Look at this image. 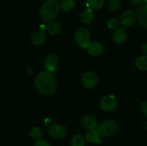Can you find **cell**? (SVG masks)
I'll return each mask as SVG.
<instances>
[{"label": "cell", "instance_id": "44dd1931", "mask_svg": "<svg viewBox=\"0 0 147 146\" xmlns=\"http://www.w3.org/2000/svg\"><path fill=\"white\" fill-rule=\"evenodd\" d=\"M136 67L141 71L147 70V55L139 57L136 61Z\"/></svg>", "mask_w": 147, "mask_h": 146}, {"label": "cell", "instance_id": "ac0fdd59", "mask_svg": "<svg viewBox=\"0 0 147 146\" xmlns=\"http://www.w3.org/2000/svg\"><path fill=\"white\" fill-rule=\"evenodd\" d=\"M106 0H86V6L92 9H100L104 5Z\"/></svg>", "mask_w": 147, "mask_h": 146}, {"label": "cell", "instance_id": "4316f807", "mask_svg": "<svg viewBox=\"0 0 147 146\" xmlns=\"http://www.w3.org/2000/svg\"><path fill=\"white\" fill-rule=\"evenodd\" d=\"M131 3L133 5H139V4H142L143 1H144V0H130Z\"/></svg>", "mask_w": 147, "mask_h": 146}, {"label": "cell", "instance_id": "7a4b0ae2", "mask_svg": "<svg viewBox=\"0 0 147 146\" xmlns=\"http://www.w3.org/2000/svg\"><path fill=\"white\" fill-rule=\"evenodd\" d=\"M60 6L55 0H47L40 10V15L43 20L50 21L58 14Z\"/></svg>", "mask_w": 147, "mask_h": 146}, {"label": "cell", "instance_id": "e0dca14e", "mask_svg": "<svg viewBox=\"0 0 147 146\" xmlns=\"http://www.w3.org/2000/svg\"><path fill=\"white\" fill-rule=\"evenodd\" d=\"M47 29L51 35H56L60 30V25L57 21H50L47 24Z\"/></svg>", "mask_w": 147, "mask_h": 146}, {"label": "cell", "instance_id": "9c48e42d", "mask_svg": "<svg viewBox=\"0 0 147 146\" xmlns=\"http://www.w3.org/2000/svg\"><path fill=\"white\" fill-rule=\"evenodd\" d=\"M57 65H58V57L56 54H50L46 57L45 60V66L47 71L54 74L57 72Z\"/></svg>", "mask_w": 147, "mask_h": 146}, {"label": "cell", "instance_id": "52a82bcc", "mask_svg": "<svg viewBox=\"0 0 147 146\" xmlns=\"http://www.w3.org/2000/svg\"><path fill=\"white\" fill-rule=\"evenodd\" d=\"M136 19V14L131 9L126 10L121 14L120 17V24L126 27L133 25Z\"/></svg>", "mask_w": 147, "mask_h": 146}, {"label": "cell", "instance_id": "5b68a950", "mask_svg": "<svg viewBox=\"0 0 147 146\" xmlns=\"http://www.w3.org/2000/svg\"><path fill=\"white\" fill-rule=\"evenodd\" d=\"M117 106V100L113 94H108L101 98L100 101V107L105 112L113 111Z\"/></svg>", "mask_w": 147, "mask_h": 146}, {"label": "cell", "instance_id": "7402d4cb", "mask_svg": "<svg viewBox=\"0 0 147 146\" xmlns=\"http://www.w3.org/2000/svg\"><path fill=\"white\" fill-rule=\"evenodd\" d=\"M30 136L33 140L34 141H38L41 140L42 136V130L38 127H33L30 132Z\"/></svg>", "mask_w": 147, "mask_h": 146}, {"label": "cell", "instance_id": "2e32d148", "mask_svg": "<svg viewBox=\"0 0 147 146\" xmlns=\"http://www.w3.org/2000/svg\"><path fill=\"white\" fill-rule=\"evenodd\" d=\"M80 19L83 21V23L86 24L93 22L94 20V12H93V9L88 8L84 10L80 15Z\"/></svg>", "mask_w": 147, "mask_h": 146}, {"label": "cell", "instance_id": "d4e9b609", "mask_svg": "<svg viewBox=\"0 0 147 146\" xmlns=\"http://www.w3.org/2000/svg\"><path fill=\"white\" fill-rule=\"evenodd\" d=\"M34 146H51V145L47 141L44 140H40L38 141H36L34 144Z\"/></svg>", "mask_w": 147, "mask_h": 146}, {"label": "cell", "instance_id": "484cf974", "mask_svg": "<svg viewBox=\"0 0 147 146\" xmlns=\"http://www.w3.org/2000/svg\"><path fill=\"white\" fill-rule=\"evenodd\" d=\"M142 110L144 114L147 117V101L144 102L142 104Z\"/></svg>", "mask_w": 147, "mask_h": 146}, {"label": "cell", "instance_id": "8fae6325", "mask_svg": "<svg viewBox=\"0 0 147 146\" xmlns=\"http://www.w3.org/2000/svg\"><path fill=\"white\" fill-rule=\"evenodd\" d=\"M81 124L85 129L90 130L97 127L98 122L93 116L90 115H86L82 118Z\"/></svg>", "mask_w": 147, "mask_h": 146}, {"label": "cell", "instance_id": "6da1fadb", "mask_svg": "<svg viewBox=\"0 0 147 146\" xmlns=\"http://www.w3.org/2000/svg\"><path fill=\"white\" fill-rule=\"evenodd\" d=\"M34 86L39 92L45 95L53 94L57 90V82L54 75L47 70L37 74L34 80Z\"/></svg>", "mask_w": 147, "mask_h": 146}, {"label": "cell", "instance_id": "ffe728a7", "mask_svg": "<svg viewBox=\"0 0 147 146\" xmlns=\"http://www.w3.org/2000/svg\"><path fill=\"white\" fill-rule=\"evenodd\" d=\"M75 0H61L60 3V7L65 11H70L74 8Z\"/></svg>", "mask_w": 147, "mask_h": 146}, {"label": "cell", "instance_id": "7c38bea8", "mask_svg": "<svg viewBox=\"0 0 147 146\" xmlns=\"http://www.w3.org/2000/svg\"><path fill=\"white\" fill-rule=\"evenodd\" d=\"M86 140L92 144H99L103 141L100 133L96 129L88 130L86 133Z\"/></svg>", "mask_w": 147, "mask_h": 146}, {"label": "cell", "instance_id": "d6986e66", "mask_svg": "<svg viewBox=\"0 0 147 146\" xmlns=\"http://www.w3.org/2000/svg\"><path fill=\"white\" fill-rule=\"evenodd\" d=\"M86 137L82 135L76 134L73 136L71 138L72 146H85L86 145Z\"/></svg>", "mask_w": 147, "mask_h": 146}, {"label": "cell", "instance_id": "603a6c76", "mask_svg": "<svg viewBox=\"0 0 147 146\" xmlns=\"http://www.w3.org/2000/svg\"><path fill=\"white\" fill-rule=\"evenodd\" d=\"M109 7L111 11H117L121 7V2L119 0H109Z\"/></svg>", "mask_w": 147, "mask_h": 146}, {"label": "cell", "instance_id": "277c9868", "mask_svg": "<svg viewBox=\"0 0 147 146\" xmlns=\"http://www.w3.org/2000/svg\"><path fill=\"white\" fill-rule=\"evenodd\" d=\"M76 43L83 49H87L90 43V34L88 30L84 27L78 29L75 34Z\"/></svg>", "mask_w": 147, "mask_h": 146}, {"label": "cell", "instance_id": "4fadbf2b", "mask_svg": "<svg viewBox=\"0 0 147 146\" xmlns=\"http://www.w3.org/2000/svg\"><path fill=\"white\" fill-rule=\"evenodd\" d=\"M87 50L89 54H91L92 56H98L103 52V46L98 42H93L89 44Z\"/></svg>", "mask_w": 147, "mask_h": 146}, {"label": "cell", "instance_id": "30bf717a", "mask_svg": "<svg viewBox=\"0 0 147 146\" xmlns=\"http://www.w3.org/2000/svg\"><path fill=\"white\" fill-rule=\"evenodd\" d=\"M136 17L139 24L142 27L147 28V4H142L138 9Z\"/></svg>", "mask_w": 147, "mask_h": 146}, {"label": "cell", "instance_id": "cb8c5ba5", "mask_svg": "<svg viewBox=\"0 0 147 146\" xmlns=\"http://www.w3.org/2000/svg\"><path fill=\"white\" fill-rule=\"evenodd\" d=\"M120 24V21L118 20L117 19H111L108 22V27L111 29H116L119 27Z\"/></svg>", "mask_w": 147, "mask_h": 146}, {"label": "cell", "instance_id": "5bb4252c", "mask_svg": "<svg viewBox=\"0 0 147 146\" xmlns=\"http://www.w3.org/2000/svg\"><path fill=\"white\" fill-rule=\"evenodd\" d=\"M127 34L126 30L122 27H118L113 33V39L117 44H122L126 40Z\"/></svg>", "mask_w": 147, "mask_h": 146}, {"label": "cell", "instance_id": "3957f363", "mask_svg": "<svg viewBox=\"0 0 147 146\" xmlns=\"http://www.w3.org/2000/svg\"><path fill=\"white\" fill-rule=\"evenodd\" d=\"M98 131L103 137H109L116 134L118 125L113 120H105L98 126Z\"/></svg>", "mask_w": 147, "mask_h": 146}, {"label": "cell", "instance_id": "83f0119b", "mask_svg": "<svg viewBox=\"0 0 147 146\" xmlns=\"http://www.w3.org/2000/svg\"><path fill=\"white\" fill-rule=\"evenodd\" d=\"M142 52H144V54H145V55H147V43L144 44L143 47H142Z\"/></svg>", "mask_w": 147, "mask_h": 146}, {"label": "cell", "instance_id": "ba28073f", "mask_svg": "<svg viewBox=\"0 0 147 146\" xmlns=\"http://www.w3.org/2000/svg\"><path fill=\"white\" fill-rule=\"evenodd\" d=\"M98 77L94 72H87L82 77V84L86 89H92L97 84Z\"/></svg>", "mask_w": 147, "mask_h": 146}, {"label": "cell", "instance_id": "8992f818", "mask_svg": "<svg viewBox=\"0 0 147 146\" xmlns=\"http://www.w3.org/2000/svg\"><path fill=\"white\" fill-rule=\"evenodd\" d=\"M49 134L53 138L61 140L65 137L67 130L64 126L60 124H52L49 126Z\"/></svg>", "mask_w": 147, "mask_h": 146}, {"label": "cell", "instance_id": "9a60e30c", "mask_svg": "<svg viewBox=\"0 0 147 146\" xmlns=\"http://www.w3.org/2000/svg\"><path fill=\"white\" fill-rule=\"evenodd\" d=\"M32 42L36 46H40L44 44L46 40L45 34L43 31H37L34 32L32 35Z\"/></svg>", "mask_w": 147, "mask_h": 146}, {"label": "cell", "instance_id": "f546056e", "mask_svg": "<svg viewBox=\"0 0 147 146\" xmlns=\"http://www.w3.org/2000/svg\"><path fill=\"white\" fill-rule=\"evenodd\" d=\"M144 1H145V2H146V4H147V0H144Z\"/></svg>", "mask_w": 147, "mask_h": 146}, {"label": "cell", "instance_id": "f1b7e54d", "mask_svg": "<svg viewBox=\"0 0 147 146\" xmlns=\"http://www.w3.org/2000/svg\"><path fill=\"white\" fill-rule=\"evenodd\" d=\"M144 127H145V129H146V130H147V121L146 122V123H145V124H144Z\"/></svg>", "mask_w": 147, "mask_h": 146}]
</instances>
